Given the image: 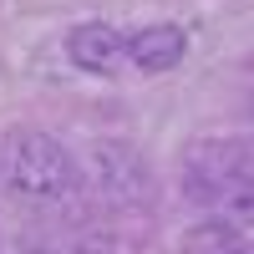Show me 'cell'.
Listing matches in <instances>:
<instances>
[{
    "label": "cell",
    "mask_w": 254,
    "mask_h": 254,
    "mask_svg": "<svg viewBox=\"0 0 254 254\" xmlns=\"http://www.w3.org/2000/svg\"><path fill=\"white\" fill-rule=\"evenodd\" d=\"M0 188L20 203L56 208V203L76 198L81 163L71 158L66 142H56L41 127H10L0 137Z\"/></svg>",
    "instance_id": "6da1fadb"
},
{
    "label": "cell",
    "mask_w": 254,
    "mask_h": 254,
    "mask_svg": "<svg viewBox=\"0 0 254 254\" xmlns=\"http://www.w3.org/2000/svg\"><path fill=\"white\" fill-rule=\"evenodd\" d=\"M183 193L208 214H229L249 224V142L244 137H203L183 153Z\"/></svg>",
    "instance_id": "7a4b0ae2"
},
{
    "label": "cell",
    "mask_w": 254,
    "mask_h": 254,
    "mask_svg": "<svg viewBox=\"0 0 254 254\" xmlns=\"http://www.w3.org/2000/svg\"><path fill=\"white\" fill-rule=\"evenodd\" d=\"M87 178L122 214H153L158 208V173H153V158H147L137 142L97 137L87 147Z\"/></svg>",
    "instance_id": "3957f363"
},
{
    "label": "cell",
    "mask_w": 254,
    "mask_h": 254,
    "mask_svg": "<svg viewBox=\"0 0 254 254\" xmlns=\"http://www.w3.org/2000/svg\"><path fill=\"white\" fill-rule=\"evenodd\" d=\"M122 56L132 61L137 71H178L188 56V31L173 26V20H153V26H137L132 36H122Z\"/></svg>",
    "instance_id": "277c9868"
},
{
    "label": "cell",
    "mask_w": 254,
    "mask_h": 254,
    "mask_svg": "<svg viewBox=\"0 0 254 254\" xmlns=\"http://www.w3.org/2000/svg\"><path fill=\"white\" fill-rule=\"evenodd\" d=\"M66 61L87 76H117L122 71V31L107 20H81L66 31Z\"/></svg>",
    "instance_id": "5b68a950"
},
{
    "label": "cell",
    "mask_w": 254,
    "mask_h": 254,
    "mask_svg": "<svg viewBox=\"0 0 254 254\" xmlns=\"http://www.w3.org/2000/svg\"><path fill=\"white\" fill-rule=\"evenodd\" d=\"M183 254H249V234H244L239 219L208 214L183 234Z\"/></svg>",
    "instance_id": "8992f818"
}]
</instances>
